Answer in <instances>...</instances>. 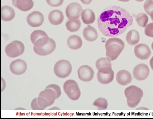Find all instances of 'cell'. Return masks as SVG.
<instances>
[{"label":"cell","instance_id":"obj_1","mask_svg":"<svg viewBox=\"0 0 153 119\" xmlns=\"http://www.w3.org/2000/svg\"><path fill=\"white\" fill-rule=\"evenodd\" d=\"M133 22L132 16L127 11L115 5L105 8L97 19L98 26L102 33L112 37L124 33Z\"/></svg>","mask_w":153,"mask_h":119},{"label":"cell","instance_id":"obj_2","mask_svg":"<svg viewBox=\"0 0 153 119\" xmlns=\"http://www.w3.org/2000/svg\"><path fill=\"white\" fill-rule=\"evenodd\" d=\"M105 47L106 55L111 61L117 59L125 47V43L121 39L117 37L111 38L106 42Z\"/></svg>","mask_w":153,"mask_h":119},{"label":"cell","instance_id":"obj_3","mask_svg":"<svg viewBox=\"0 0 153 119\" xmlns=\"http://www.w3.org/2000/svg\"><path fill=\"white\" fill-rule=\"evenodd\" d=\"M124 94L127 99L128 106L133 108L138 105L143 96V93L141 88L135 85H132L125 89Z\"/></svg>","mask_w":153,"mask_h":119},{"label":"cell","instance_id":"obj_4","mask_svg":"<svg viewBox=\"0 0 153 119\" xmlns=\"http://www.w3.org/2000/svg\"><path fill=\"white\" fill-rule=\"evenodd\" d=\"M72 67L68 60L62 59L57 62L55 64L53 71L55 75L61 78L68 76L71 73Z\"/></svg>","mask_w":153,"mask_h":119},{"label":"cell","instance_id":"obj_5","mask_svg":"<svg viewBox=\"0 0 153 119\" xmlns=\"http://www.w3.org/2000/svg\"><path fill=\"white\" fill-rule=\"evenodd\" d=\"M64 91L71 100H78L81 95V92L76 82L72 79L66 81L63 85Z\"/></svg>","mask_w":153,"mask_h":119},{"label":"cell","instance_id":"obj_6","mask_svg":"<svg viewBox=\"0 0 153 119\" xmlns=\"http://www.w3.org/2000/svg\"><path fill=\"white\" fill-rule=\"evenodd\" d=\"M23 43L19 40H14L8 44L5 47V53L10 58H14L22 55L24 52Z\"/></svg>","mask_w":153,"mask_h":119},{"label":"cell","instance_id":"obj_7","mask_svg":"<svg viewBox=\"0 0 153 119\" xmlns=\"http://www.w3.org/2000/svg\"><path fill=\"white\" fill-rule=\"evenodd\" d=\"M49 39L44 31L40 30L33 31L30 36V39L34 46L37 47H42L46 44Z\"/></svg>","mask_w":153,"mask_h":119},{"label":"cell","instance_id":"obj_8","mask_svg":"<svg viewBox=\"0 0 153 119\" xmlns=\"http://www.w3.org/2000/svg\"><path fill=\"white\" fill-rule=\"evenodd\" d=\"M114 77V72L111 67L102 68L98 70L97 78L99 83L107 84L111 82Z\"/></svg>","mask_w":153,"mask_h":119},{"label":"cell","instance_id":"obj_9","mask_svg":"<svg viewBox=\"0 0 153 119\" xmlns=\"http://www.w3.org/2000/svg\"><path fill=\"white\" fill-rule=\"evenodd\" d=\"M82 11V7L79 4L72 2L70 3L67 7L65 12L68 19L74 20L79 19Z\"/></svg>","mask_w":153,"mask_h":119},{"label":"cell","instance_id":"obj_10","mask_svg":"<svg viewBox=\"0 0 153 119\" xmlns=\"http://www.w3.org/2000/svg\"><path fill=\"white\" fill-rule=\"evenodd\" d=\"M149 72L150 69L147 65L144 64H140L134 67L132 73L135 79L142 81L148 77Z\"/></svg>","mask_w":153,"mask_h":119},{"label":"cell","instance_id":"obj_11","mask_svg":"<svg viewBox=\"0 0 153 119\" xmlns=\"http://www.w3.org/2000/svg\"><path fill=\"white\" fill-rule=\"evenodd\" d=\"M134 52L135 56L141 60L148 59L152 53L149 47L144 43H140L136 45L134 49Z\"/></svg>","mask_w":153,"mask_h":119},{"label":"cell","instance_id":"obj_12","mask_svg":"<svg viewBox=\"0 0 153 119\" xmlns=\"http://www.w3.org/2000/svg\"><path fill=\"white\" fill-rule=\"evenodd\" d=\"M77 73L79 79L84 82H88L93 78L94 72L93 69L87 65L80 66L78 69Z\"/></svg>","mask_w":153,"mask_h":119},{"label":"cell","instance_id":"obj_13","mask_svg":"<svg viewBox=\"0 0 153 119\" xmlns=\"http://www.w3.org/2000/svg\"><path fill=\"white\" fill-rule=\"evenodd\" d=\"M26 19L27 23L33 27L40 26L44 20L43 15L38 11H34L30 13L27 15Z\"/></svg>","mask_w":153,"mask_h":119},{"label":"cell","instance_id":"obj_14","mask_svg":"<svg viewBox=\"0 0 153 119\" xmlns=\"http://www.w3.org/2000/svg\"><path fill=\"white\" fill-rule=\"evenodd\" d=\"M56 47L55 41L50 38L49 41L46 44L40 47L33 46V49L36 54L39 55L45 56L51 53L55 49Z\"/></svg>","mask_w":153,"mask_h":119},{"label":"cell","instance_id":"obj_15","mask_svg":"<svg viewBox=\"0 0 153 119\" xmlns=\"http://www.w3.org/2000/svg\"><path fill=\"white\" fill-rule=\"evenodd\" d=\"M27 69L26 63L21 59H17L12 61L10 65L11 72L16 75H20L24 73Z\"/></svg>","mask_w":153,"mask_h":119},{"label":"cell","instance_id":"obj_16","mask_svg":"<svg viewBox=\"0 0 153 119\" xmlns=\"http://www.w3.org/2000/svg\"><path fill=\"white\" fill-rule=\"evenodd\" d=\"M116 78L117 83L123 86L128 85L131 82L132 80L130 73L124 70L119 71L116 75Z\"/></svg>","mask_w":153,"mask_h":119},{"label":"cell","instance_id":"obj_17","mask_svg":"<svg viewBox=\"0 0 153 119\" xmlns=\"http://www.w3.org/2000/svg\"><path fill=\"white\" fill-rule=\"evenodd\" d=\"M50 22L54 25L61 23L64 19L63 12L59 10H53L49 14L48 17Z\"/></svg>","mask_w":153,"mask_h":119},{"label":"cell","instance_id":"obj_18","mask_svg":"<svg viewBox=\"0 0 153 119\" xmlns=\"http://www.w3.org/2000/svg\"><path fill=\"white\" fill-rule=\"evenodd\" d=\"M12 3L20 10L26 11L33 7L34 3L32 0H12Z\"/></svg>","mask_w":153,"mask_h":119},{"label":"cell","instance_id":"obj_19","mask_svg":"<svg viewBox=\"0 0 153 119\" xmlns=\"http://www.w3.org/2000/svg\"><path fill=\"white\" fill-rule=\"evenodd\" d=\"M82 34L85 39L90 42L95 40L98 37V33L96 29L90 25H88L84 28Z\"/></svg>","mask_w":153,"mask_h":119},{"label":"cell","instance_id":"obj_20","mask_svg":"<svg viewBox=\"0 0 153 119\" xmlns=\"http://www.w3.org/2000/svg\"><path fill=\"white\" fill-rule=\"evenodd\" d=\"M68 47L73 50H76L80 48L82 44V42L80 37L77 35H72L69 36L67 40Z\"/></svg>","mask_w":153,"mask_h":119},{"label":"cell","instance_id":"obj_21","mask_svg":"<svg viewBox=\"0 0 153 119\" xmlns=\"http://www.w3.org/2000/svg\"><path fill=\"white\" fill-rule=\"evenodd\" d=\"M15 12L11 7L5 5L1 7V19L5 21L12 20L15 16Z\"/></svg>","mask_w":153,"mask_h":119},{"label":"cell","instance_id":"obj_22","mask_svg":"<svg viewBox=\"0 0 153 119\" xmlns=\"http://www.w3.org/2000/svg\"><path fill=\"white\" fill-rule=\"evenodd\" d=\"M126 39L128 44L131 46L135 45L139 41L140 36L139 33L135 29L131 30L126 34Z\"/></svg>","mask_w":153,"mask_h":119},{"label":"cell","instance_id":"obj_23","mask_svg":"<svg viewBox=\"0 0 153 119\" xmlns=\"http://www.w3.org/2000/svg\"><path fill=\"white\" fill-rule=\"evenodd\" d=\"M81 19L84 23L91 24L93 23L95 20V15L91 10L90 9H85L82 11Z\"/></svg>","mask_w":153,"mask_h":119},{"label":"cell","instance_id":"obj_24","mask_svg":"<svg viewBox=\"0 0 153 119\" xmlns=\"http://www.w3.org/2000/svg\"><path fill=\"white\" fill-rule=\"evenodd\" d=\"M39 96L45 99L48 101L50 106L53 103L55 100L56 99L55 92L50 88H45L39 93Z\"/></svg>","mask_w":153,"mask_h":119},{"label":"cell","instance_id":"obj_25","mask_svg":"<svg viewBox=\"0 0 153 119\" xmlns=\"http://www.w3.org/2000/svg\"><path fill=\"white\" fill-rule=\"evenodd\" d=\"M81 22L79 19L74 20H68L65 25L67 29L71 32H75L79 30L81 25Z\"/></svg>","mask_w":153,"mask_h":119},{"label":"cell","instance_id":"obj_26","mask_svg":"<svg viewBox=\"0 0 153 119\" xmlns=\"http://www.w3.org/2000/svg\"><path fill=\"white\" fill-rule=\"evenodd\" d=\"M95 65L98 70L102 68L111 67V60L108 58H101L96 61Z\"/></svg>","mask_w":153,"mask_h":119},{"label":"cell","instance_id":"obj_27","mask_svg":"<svg viewBox=\"0 0 153 119\" xmlns=\"http://www.w3.org/2000/svg\"><path fill=\"white\" fill-rule=\"evenodd\" d=\"M135 19L138 25L142 27H145L149 20L148 16L146 13H142L138 14L136 16Z\"/></svg>","mask_w":153,"mask_h":119},{"label":"cell","instance_id":"obj_28","mask_svg":"<svg viewBox=\"0 0 153 119\" xmlns=\"http://www.w3.org/2000/svg\"><path fill=\"white\" fill-rule=\"evenodd\" d=\"M93 104L97 107L98 109H105L107 108L108 103L107 100L105 98L100 97L94 101Z\"/></svg>","mask_w":153,"mask_h":119},{"label":"cell","instance_id":"obj_29","mask_svg":"<svg viewBox=\"0 0 153 119\" xmlns=\"http://www.w3.org/2000/svg\"><path fill=\"white\" fill-rule=\"evenodd\" d=\"M143 8L145 12L149 15L153 11V0H146L144 3Z\"/></svg>","mask_w":153,"mask_h":119},{"label":"cell","instance_id":"obj_30","mask_svg":"<svg viewBox=\"0 0 153 119\" xmlns=\"http://www.w3.org/2000/svg\"><path fill=\"white\" fill-rule=\"evenodd\" d=\"M37 98L38 105L43 110L44 109L47 107L50 106L48 101L45 98L39 96Z\"/></svg>","mask_w":153,"mask_h":119},{"label":"cell","instance_id":"obj_31","mask_svg":"<svg viewBox=\"0 0 153 119\" xmlns=\"http://www.w3.org/2000/svg\"><path fill=\"white\" fill-rule=\"evenodd\" d=\"M144 32L146 36L153 37V22L149 23L146 25Z\"/></svg>","mask_w":153,"mask_h":119},{"label":"cell","instance_id":"obj_32","mask_svg":"<svg viewBox=\"0 0 153 119\" xmlns=\"http://www.w3.org/2000/svg\"><path fill=\"white\" fill-rule=\"evenodd\" d=\"M45 88H50L53 90L56 93V99L58 98L61 95V91L60 87L58 85L51 84L47 86Z\"/></svg>","mask_w":153,"mask_h":119},{"label":"cell","instance_id":"obj_33","mask_svg":"<svg viewBox=\"0 0 153 119\" xmlns=\"http://www.w3.org/2000/svg\"><path fill=\"white\" fill-rule=\"evenodd\" d=\"M48 4L52 7H58L63 3L64 0H46Z\"/></svg>","mask_w":153,"mask_h":119},{"label":"cell","instance_id":"obj_34","mask_svg":"<svg viewBox=\"0 0 153 119\" xmlns=\"http://www.w3.org/2000/svg\"><path fill=\"white\" fill-rule=\"evenodd\" d=\"M37 98V97L35 98L32 101L31 103V108L33 110H43L38 105Z\"/></svg>","mask_w":153,"mask_h":119},{"label":"cell","instance_id":"obj_35","mask_svg":"<svg viewBox=\"0 0 153 119\" xmlns=\"http://www.w3.org/2000/svg\"><path fill=\"white\" fill-rule=\"evenodd\" d=\"M92 0H80L81 2L85 4H89Z\"/></svg>","mask_w":153,"mask_h":119},{"label":"cell","instance_id":"obj_36","mask_svg":"<svg viewBox=\"0 0 153 119\" xmlns=\"http://www.w3.org/2000/svg\"><path fill=\"white\" fill-rule=\"evenodd\" d=\"M149 64L151 69L153 70V56H152L150 60Z\"/></svg>","mask_w":153,"mask_h":119},{"label":"cell","instance_id":"obj_37","mask_svg":"<svg viewBox=\"0 0 153 119\" xmlns=\"http://www.w3.org/2000/svg\"><path fill=\"white\" fill-rule=\"evenodd\" d=\"M150 17L151 19L152 20V21L153 22V11H152L150 15Z\"/></svg>","mask_w":153,"mask_h":119},{"label":"cell","instance_id":"obj_38","mask_svg":"<svg viewBox=\"0 0 153 119\" xmlns=\"http://www.w3.org/2000/svg\"><path fill=\"white\" fill-rule=\"evenodd\" d=\"M136 109L146 110V109H147V108L145 107H139V108H137V109Z\"/></svg>","mask_w":153,"mask_h":119},{"label":"cell","instance_id":"obj_39","mask_svg":"<svg viewBox=\"0 0 153 119\" xmlns=\"http://www.w3.org/2000/svg\"><path fill=\"white\" fill-rule=\"evenodd\" d=\"M120 1L124 2H126L129 1L130 0H117Z\"/></svg>","mask_w":153,"mask_h":119},{"label":"cell","instance_id":"obj_40","mask_svg":"<svg viewBox=\"0 0 153 119\" xmlns=\"http://www.w3.org/2000/svg\"><path fill=\"white\" fill-rule=\"evenodd\" d=\"M136 1L138 2H141L143 1L144 0H135Z\"/></svg>","mask_w":153,"mask_h":119},{"label":"cell","instance_id":"obj_41","mask_svg":"<svg viewBox=\"0 0 153 119\" xmlns=\"http://www.w3.org/2000/svg\"><path fill=\"white\" fill-rule=\"evenodd\" d=\"M151 47L152 50H153V42L152 43L151 45Z\"/></svg>","mask_w":153,"mask_h":119}]
</instances>
